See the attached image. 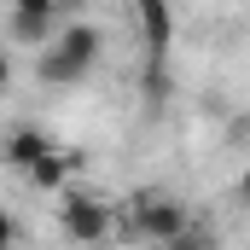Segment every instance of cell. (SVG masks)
Masks as SVG:
<instances>
[{
	"instance_id": "cell-5",
	"label": "cell",
	"mask_w": 250,
	"mask_h": 250,
	"mask_svg": "<svg viewBox=\"0 0 250 250\" xmlns=\"http://www.w3.org/2000/svg\"><path fill=\"white\" fill-rule=\"evenodd\" d=\"M134 18H140V41H146V70L163 76L169 41H175V6L169 0H134Z\"/></svg>"
},
{
	"instance_id": "cell-9",
	"label": "cell",
	"mask_w": 250,
	"mask_h": 250,
	"mask_svg": "<svg viewBox=\"0 0 250 250\" xmlns=\"http://www.w3.org/2000/svg\"><path fill=\"white\" fill-rule=\"evenodd\" d=\"M233 204H239V209H250V163L239 169V181H233Z\"/></svg>"
},
{
	"instance_id": "cell-6",
	"label": "cell",
	"mask_w": 250,
	"mask_h": 250,
	"mask_svg": "<svg viewBox=\"0 0 250 250\" xmlns=\"http://www.w3.org/2000/svg\"><path fill=\"white\" fill-rule=\"evenodd\" d=\"M59 146H53V134L47 128H35V123H18V128H6V140H0V157H6V169H18V175H29L41 157H53Z\"/></svg>"
},
{
	"instance_id": "cell-4",
	"label": "cell",
	"mask_w": 250,
	"mask_h": 250,
	"mask_svg": "<svg viewBox=\"0 0 250 250\" xmlns=\"http://www.w3.org/2000/svg\"><path fill=\"white\" fill-rule=\"evenodd\" d=\"M64 23H70V18H64V0H12V18H6L12 41H18V47H35V53L59 35Z\"/></svg>"
},
{
	"instance_id": "cell-7",
	"label": "cell",
	"mask_w": 250,
	"mask_h": 250,
	"mask_svg": "<svg viewBox=\"0 0 250 250\" xmlns=\"http://www.w3.org/2000/svg\"><path fill=\"white\" fill-rule=\"evenodd\" d=\"M70 169H76V157L70 151H53V157H41L35 169H29V187H41V192H53V198H64V181H70Z\"/></svg>"
},
{
	"instance_id": "cell-1",
	"label": "cell",
	"mask_w": 250,
	"mask_h": 250,
	"mask_svg": "<svg viewBox=\"0 0 250 250\" xmlns=\"http://www.w3.org/2000/svg\"><path fill=\"white\" fill-rule=\"evenodd\" d=\"M99 59H105V29L70 18L59 35L35 53V76H41L47 87H76L82 76H93V64H99Z\"/></svg>"
},
{
	"instance_id": "cell-3",
	"label": "cell",
	"mask_w": 250,
	"mask_h": 250,
	"mask_svg": "<svg viewBox=\"0 0 250 250\" xmlns=\"http://www.w3.org/2000/svg\"><path fill=\"white\" fill-rule=\"evenodd\" d=\"M59 227H64V239H76V245H105L117 233V209L105 198H93V192L70 187L59 198Z\"/></svg>"
},
{
	"instance_id": "cell-8",
	"label": "cell",
	"mask_w": 250,
	"mask_h": 250,
	"mask_svg": "<svg viewBox=\"0 0 250 250\" xmlns=\"http://www.w3.org/2000/svg\"><path fill=\"white\" fill-rule=\"evenodd\" d=\"M209 245H215V239H209V227H198V221H192V227H187L169 250H209Z\"/></svg>"
},
{
	"instance_id": "cell-2",
	"label": "cell",
	"mask_w": 250,
	"mask_h": 250,
	"mask_svg": "<svg viewBox=\"0 0 250 250\" xmlns=\"http://www.w3.org/2000/svg\"><path fill=\"white\" fill-rule=\"evenodd\" d=\"M187 227H192V209L175 198V192L146 187V192H134V198H128V233H134L140 245L169 250L181 233H187Z\"/></svg>"
}]
</instances>
